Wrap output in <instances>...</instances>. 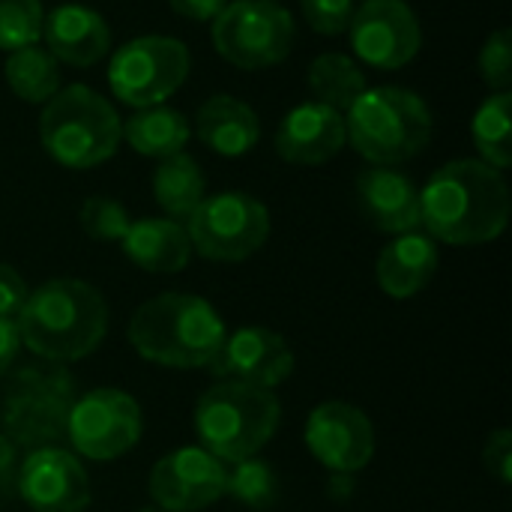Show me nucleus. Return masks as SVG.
I'll use <instances>...</instances> for the list:
<instances>
[{
    "instance_id": "9b49d317",
    "label": "nucleus",
    "mask_w": 512,
    "mask_h": 512,
    "mask_svg": "<svg viewBox=\"0 0 512 512\" xmlns=\"http://www.w3.org/2000/svg\"><path fill=\"white\" fill-rule=\"evenodd\" d=\"M66 435L84 459H117L141 438V408L123 390H93L72 402Z\"/></svg>"
},
{
    "instance_id": "f8f14e48",
    "label": "nucleus",
    "mask_w": 512,
    "mask_h": 512,
    "mask_svg": "<svg viewBox=\"0 0 512 512\" xmlns=\"http://www.w3.org/2000/svg\"><path fill=\"white\" fill-rule=\"evenodd\" d=\"M354 54L381 72L402 69L423 45L417 12L405 0H366L348 24Z\"/></svg>"
},
{
    "instance_id": "412c9836",
    "label": "nucleus",
    "mask_w": 512,
    "mask_h": 512,
    "mask_svg": "<svg viewBox=\"0 0 512 512\" xmlns=\"http://www.w3.org/2000/svg\"><path fill=\"white\" fill-rule=\"evenodd\" d=\"M195 132L213 153L243 156L258 144L261 123H258V114L243 99H234L228 93H216L198 105Z\"/></svg>"
},
{
    "instance_id": "a878e982",
    "label": "nucleus",
    "mask_w": 512,
    "mask_h": 512,
    "mask_svg": "<svg viewBox=\"0 0 512 512\" xmlns=\"http://www.w3.org/2000/svg\"><path fill=\"white\" fill-rule=\"evenodd\" d=\"M3 75L12 93L24 102H48L60 90L57 60L39 45H24L18 51H9Z\"/></svg>"
},
{
    "instance_id": "f3484780",
    "label": "nucleus",
    "mask_w": 512,
    "mask_h": 512,
    "mask_svg": "<svg viewBox=\"0 0 512 512\" xmlns=\"http://www.w3.org/2000/svg\"><path fill=\"white\" fill-rule=\"evenodd\" d=\"M345 117L324 102H300L276 132V153L291 165H321L345 147Z\"/></svg>"
},
{
    "instance_id": "1a4fd4ad",
    "label": "nucleus",
    "mask_w": 512,
    "mask_h": 512,
    "mask_svg": "<svg viewBox=\"0 0 512 512\" xmlns=\"http://www.w3.org/2000/svg\"><path fill=\"white\" fill-rule=\"evenodd\" d=\"M189 75V51L171 36H138L120 45L108 63L111 93L132 108L165 102Z\"/></svg>"
},
{
    "instance_id": "4c0bfd02",
    "label": "nucleus",
    "mask_w": 512,
    "mask_h": 512,
    "mask_svg": "<svg viewBox=\"0 0 512 512\" xmlns=\"http://www.w3.org/2000/svg\"><path fill=\"white\" fill-rule=\"evenodd\" d=\"M138 512H168V510H162V507H156V510H153V507H147V510H138Z\"/></svg>"
},
{
    "instance_id": "2f4dec72",
    "label": "nucleus",
    "mask_w": 512,
    "mask_h": 512,
    "mask_svg": "<svg viewBox=\"0 0 512 512\" xmlns=\"http://www.w3.org/2000/svg\"><path fill=\"white\" fill-rule=\"evenodd\" d=\"M303 18L321 36H339L348 30L354 15V0H300Z\"/></svg>"
},
{
    "instance_id": "473e14b6",
    "label": "nucleus",
    "mask_w": 512,
    "mask_h": 512,
    "mask_svg": "<svg viewBox=\"0 0 512 512\" xmlns=\"http://www.w3.org/2000/svg\"><path fill=\"white\" fill-rule=\"evenodd\" d=\"M483 462H486V471L498 480V483H510L512 480V435L507 429L489 435L486 441V450H483Z\"/></svg>"
},
{
    "instance_id": "dca6fc26",
    "label": "nucleus",
    "mask_w": 512,
    "mask_h": 512,
    "mask_svg": "<svg viewBox=\"0 0 512 512\" xmlns=\"http://www.w3.org/2000/svg\"><path fill=\"white\" fill-rule=\"evenodd\" d=\"M294 369L288 342L267 327H243L225 336L222 348L210 360V372L222 381H237L261 390H273Z\"/></svg>"
},
{
    "instance_id": "e433bc0d",
    "label": "nucleus",
    "mask_w": 512,
    "mask_h": 512,
    "mask_svg": "<svg viewBox=\"0 0 512 512\" xmlns=\"http://www.w3.org/2000/svg\"><path fill=\"white\" fill-rule=\"evenodd\" d=\"M12 462H15V447H12V441L0 432V477L9 474Z\"/></svg>"
},
{
    "instance_id": "72a5a7b5",
    "label": "nucleus",
    "mask_w": 512,
    "mask_h": 512,
    "mask_svg": "<svg viewBox=\"0 0 512 512\" xmlns=\"http://www.w3.org/2000/svg\"><path fill=\"white\" fill-rule=\"evenodd\" d=\"M27 285L18 276V270H12L9 264H0V318H12L21 312L24 300H27Z\"/></svg>"
},
{
    "instance_id": "cd10ccee",
    "label": "nucleus",
    "mask_w": 512,
    "mask_h": 512,
    "mask_svg": "<svg viewBox=\"0 0 512 512\" xmlns=\"http://www.w3.org/2000/svg\"><path fill=\"white\" fill-rule=\"evenodd\" d=\"M225 495H234L252 510H270L279 501V477L270 462L240 459L225 468Z\"/></svg>"
},
{
    "instance_id": "393cba45",
    "label": "nucleus",
    "mask_w": 512,
    "mask_h": 512,
    "mask_svg": "<svg viewBox=\"0 0 512 512\" xmlns=\"http://www.w3.org/2000/svg\"><path fill=\"white\" fill-rule=\"evenodd\" d=\"M309 90H312L315 102H324V105H330L333 111L342 114L366 90V75L351 57L330 51V54H321V57L312 60V66H309Z\"/></svg>"
},
{
    "instance_id": "7c9ffc66",
    "label": "nucleus",
    "mask_w": 512,
    "mask_h": 512,
    "mask_svg": "<svg viewBox=\"0 0 512 512\" xmlns=\"http://www.w3.org/2000/svg\"><path fill=\"white\" fill-rule=\"evenodd\" d=\"M480 78L492 87V90H498V93H504V90H510L512 84V33L510 30H495L489 39H486V45H483V51H480Z\"/></svg>"
},
{
    "instance_id": "f03ea898",
    "label": "nucleus",
    "mask_w": 512,
    "mask_h": 512,
    "mask_svg": "<svg viewBox=\"0 0 512 512\" xmlns=\"http://www.w3.org/2000/svg\"><path fill=\"white\" fill-rule=\"evenodd\" d=\"M21 345L51 363H72L99 348L108 330L102 294L81 279H51L18 312Z\"/></svg>"
},
{
    "instance_id": "2eb2a0df",
    "label": "nucleus",
    "mask_w": 512,
    "mask_h": 512,
    "mask_svg": "<svg viewBox=\"0 0 512 512\" xmlns=\"http://www.w3.org/2000/svg\"><path fill=\"white\" fill-rule=\"evenodd\" d=\"M18 495L33 512H84L90 504L87 471L60 447H36L18 471Z\"/></svg>"
},
{
    "instance_id": "7ed1b4c3",
    "label": "nucleus",
    "mask_w": 512,
    "mask_h": 512,
    "mask_svg": "<svg viewBox=\"0 0 512 512\" xmlns=\"http://www.w3.org/2000/svg\"><path fill=\"white\" fill-rule=\"evenodd\" d=\"M222 315L195 294H162L147 300L129 321L132 348L168 369L210 366L225 342Z\"/></svg>"
},
{
    "instance_id": "4be33fe9",
    "label": "nucleus",
    "mask_w": 512,
    "mask_h": 512,
    "mask_svg": "<svg viewBox=\"0 0 512 512\" xmlns=\"http://www.w3.org/2000/svg\"><path fill=\"white\" fill-rule=\"evenodd\" d=\"M126 258L147 273H177L189 264L192 243L174 219H138L129 222L120 240Z\"/></svg>"
},
{
    "instance_id": "f257e3e1",
    "label": "nucleus",
    "mask_w": 512,
    "mask_h": 512,
    "mask_svg": "<svg viewBox=\"0 0 512 512\" xmlns=\"http://www.w3.org/2000/svg\"><path fill=\"white\" fill-rule=\"evenodd\" d=\"M510 189L483 159H456L438 168L420 189V225L447 246H480L504 234Z\"/></svg>"
},
{
    "instance_id": "39448f33",
    "label": "nucleus",
    "mask_w": 512,
    "mask_h": 512,
    "mask_svg": "<svg viewBox=\"0 0 512 512\" xmlns=\"http://www.w3.org/2000/svg\"><path fill=\"white\" fill-rule=\"evenodd\" d=\"M279 402L270 390L222 381L195 405V435L201 450L219 462L258 456L279 429Z\"/></svg>"
},
{
    "instance_id": "c85d7f7f",
    "label": "nucleus",
    "mask_w": 512,
    "mask_h": 512,
    "mask_svg": "<svg viewBox=\"0 0 512 512\" xmlns=\"http://www.w3.org/2000/svg\"><path fill=\"white\" fill-rule=\"evenodd\" d=\"M42 3L39 0H0V51H18L36 45L42 36Z\"/></svg>"
},
{
    "instance_id": "c9c22d12",
    "label": "nucleus",
    "mask_w": 512,
    "mask_h": 512,
    "mask_svg": "<svg viewBox=\"0 0 512 512\" xmlns=\"http://www.w3.org/2000/svg\"><path fill=\"white\" fill-rule=\"evenodd\" d=\"M18 348H21L18 324H15L12 318H0V375H6V372H9V366L15 363Z\"/></svg>"
},
{
    "instance_id": "423d86ee",
    "label": "nucleus",
    "mask_w": 512,
    "mask_h": 512,
    "mask_svg": "<svg viewBox=\"0 0 512 512\" xmlns=\"http://www.w3.org/2000/svg\"><path fill=\"white\" fill-rule=\"evenodd\" d=\"M39 138L57 165L96 168L117 153L123 123L105 96L72 84L48 99L39 117Z\"/></svg>"
},
{
    "instance_id": "b1692460",
    "label": "nucleus",
    "mask_w": 512,
    "mask_h": 512,
    "mask_svg": "<svg viewBox=\"0 0 512 512\" xmlns=\"http://www.w3.org/2000/svg\"><path fill=\"white\" fill-rule=\"evenodd\" d=\"M189 120L174 111V108H138L126 123H123V138L129 141L132 150H138L141 156H174L186 147L189 141Z\"/></svg>"
},
{
    "instance_id": "4468645a",
    "label": "nucleus",
    "mask_w": 512,
    "mask_h": 512,
    "mask_svg": "<svg viewBox=\"0 0 512 512\" xmlns=\"http://www.w3.org/2000/svg\"><path fill=\"white\" fill-rule=\"evenodd\" d=\"M150 495L168 512H195L225 495V462L201 447L177 450L153 465Z\"/></svg>"
},
{
    "instance_id": "f704fd0d",
    "label": "nucleus",
    "mask_w": 512,
    "mask_h": 512,
    "mask_svg": "<svg viewBox=\"0 0 512 512\" xmlns=\"http://www.w3.org/2000/svg\"><path fill=\"white\" fill-rule=\"evenodd\" d=\"M171 9L189 21H213L225 6L228 0H168Z\"/></svg>"
},
{
    "instance_id": "6ab92c4d",
    "label": "nucleus",
    "mask_w": 512,
    "mask_h": 512,
    "mask_svg": "<svg viewBox=\"0 0 512 512\" xmlns=\"http://www.w3.org/2000/svg\"><path fill=\"white\" fill-rule=\"evenodd\" d=\"M45 51L69 66H93L111 48V30L96 9L66 3L42 18Z\"/></svg>"
},
{
    "instance_id": "9d476101",
    "label": "nucleus",
    "mask_w": 512,
    "mask_h": 512,
    "mask_svg": "<svg viewBox=\"0 0 512 512\" xmlns=\"http://www.w3.org/2000/svg\"><path fill=\"white\" fill-rule=\"evenodd\" d=\"M69 378L57 369L30 366L24 369L3 399V426L6 438L18 444L45 447L66 432V417L72 408Z\"/></svg>"
},
{
    "instance_id": "ddd939ff",
    "label": "nucleus",
    "mask_w": 512,
    "mask_h": 512,
    "mask_svg": "<svg viewBox=\"0 0 512 512\" xmlns=\"http://www.w3.org/2000/svg\"><path fill=\"white\" fill-rule=\"evenodd\" d=\"M312 456L333 474H357L375 456V429L369 417L345 402H324L306 420Z\"/></svg>"
},
{
    "instance_id": "5701e85b",
    "label": "nucleus",
    "mask_w": 512,
    "mask_h": 512,
    "mask_svg": "<svg viewBox=\"0 0 512 512\" xmlns=\"http://www.w3.org/2000/svg\"><path fill=\"white\" fill-rule=\"evenodd\" d=\"M204 171L201 165L186 156L183 150L174 156H165L156 171H153V195L156 204L174 219V222H186L192 216V210L204 201Z\"/></svg>"
},
{
    "instance_id": "aec40b11",
    "label": "nucleus",
    "mask_w": 512,
    "mask_h": 512,
    "mask_svg": "<svg viewBox=\"0 0 512 512\" xmlns=\"http://www.w3.org/2000/svg\"><path fill=\"white\" fill-rule=\"evenodd\" d=\"M438 270V243L429 234L408 231L384 246L378 258V282L393 300L420 294Z\"/></svg>"
},
{
    "instance_id": "20e7f679",
    "label": "nucleus",
    "mask_w": 512,
    "mask_h": 512,
    "mask_svg": "<svg viewBox=\"0 0 512 512\" xmlns=\"http://www.w3.org/2000/svg\"><path fill=\"white\" fill-rule=\"evenodd\" d=\"M345 138L372 165H399L432 138L429 105L405 87H366L348 108Z\"/></svg>"
},
{
    "instance_id": "6e6552de",
    "label": "nucleus",
    "mask_w": 512,
    "mask_h": 512,
    "mask_svg": "<svg viewBox=\"0 0 512 512\" xmlns=\"http://www.w3.org/2000/svg\"><path fill=\"white\" fill-rule=\"evenodd\" d=\"M186 234L195 252L207 261H246L270 234L267 207L243 192H219L204 198L186 219Z\"/></svg>"
},
{
    "instance_id": "a211bd4d",
    "label": "nucleus",
    "mask_w": 512,
    "mask_h": 512,
    "mask_svg": "<svg viewBox=\"0 0 512 512\" xmlns=\"http://www.w3.org/2000/svg\"><path fill=\"white\" fill-rule=\"evenodd\" d=\"M357 201L363 216L387 234H408L420 228V189L396 168L375 165L357 177Z\"/></svg>"
},
{
    "instance_id": "c756f323",
    "label": "nucleus",
    "mask_w": 512,
    "mask_h": 512,
    "mask_svg": "<svg viewBox=\"0 0 512 512\" xmlns=\"http://www.w3.org/2000/svg\"><path fill=\"white\" fill-rule=\"evenodd\" d=\"M78 222H81V228H84L87 237L114 243V240H123V234L129 228V213H126V207L120 201L93 195V198H87L81 204Z\"/></svg>"
},
{
    "instance_id": "bb28decb",
    "label": "nucleus",
    "mask_w": 512,
    "mask_h": 512,
    "mask_svg": "<svg viewBox=\"0 0 512 512\" xmlns=\"http://www.w3.org/2000/svg\"><path fill=\"white\" fill-rule=\"evenodd\" d=\"M510 111L512 96L504 90V93L489 96L474 117V144H477L483 162L498 171L510 168L512 162Z\"/></svg>"
},
{
    "instance_id": "0eeeda50",
    "label": "nucleus",
    "mask_w": 512,
    "mask_h": 512,
    "mask_svg": "<svg viewBox=\"0 0 512 512\" xmlns=\"http://www.w3.org/2000/svg\"><path fill=\"white\" fill-rule=\"evenodd\" d=\"M213 45L237 69H267L291 54L294 15L276 0H228L213 18Z\"/></svg>"
}]
</instances>
